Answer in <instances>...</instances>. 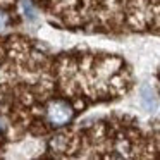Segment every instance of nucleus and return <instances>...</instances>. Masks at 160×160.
Listing matches in <instances>:
<instances>
[{"label": "nucleus", "instance_id": "f257e3e1", "mask_svg": "<svg viewBox=\"0 0 160 160\" xmlns=\"http://www.w3.org/2000/svg\"><path fill=\"white\" fill-rule=\"evenodd\" d=\"M47 114H48V121L52 124H57V126L66 124L72 117V110H71V107L66 102H55V103H52L48 107Z\"/></svg>", "mask_w": 160, "mask_h": 160}, {"label": "nucleus", "instance_id": "f03ea898", "mask_svg": "<svg viewBox=\"0 0 160 160\" xmlns=\"http://www.w3.org/2000/svg\"><path fill=\"white\" fill-rule=\"evenodd\" d=\"M139 102L145 107V110L153 112L157 110V105H158V100H157V93L150 84H141L139 88Z\"/></svg>", "mask_w": 160, "mask_h": 160}]
</instances>
